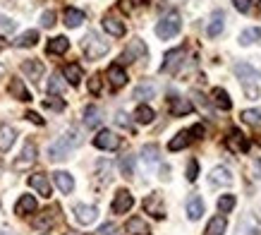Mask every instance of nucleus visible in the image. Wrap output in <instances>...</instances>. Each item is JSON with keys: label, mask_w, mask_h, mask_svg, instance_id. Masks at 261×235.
<instances>
[{"label": "nucleus", "mask_w": 261, "mask_h": 235, "mask_svg": "<svg viewBox=\"0 0 261 235\" xmlns=\"http://www.w3.org/2000/svg\"><path fill=\"white\" fill-rule=\"evenodd\" d=\"M94 147L96 149H106V151H115L120 147V137L111 130H101L94 137Z\"/></svg>", "instance_id": "7"}, {"label": "nucleus", "mask_w": 261, "mask_h": 235, "mask_svg": "<svg viewBox=\"0 0 261 235\" xmlns=\"http://www.w3.org/2000/svg\"><path fill=\"white\" fill-rule=\"evenodd\" d=\"M24 118H27V120H32L34 125H43V118H41L39 113H34V110H29V113H27Z\"/></svg>", "instance_id": "51"}, {"label": "nucleus", "mask_w": 261, "mask_h": 235, "mask_svg": "<svg viewBox=\"0 0 261 235\" xmlns=\"http://www.w3.org/2000/svg\"><path fill=\"white\" fill-rule=\"evenodd\" d=\"M53 182H56V187L63 192V195H70L72 190H74V178H72L67 171H56L53 173Z\"/></svg>", "instance_id": "19"}, {"label": "nucleus", "mask_w": 261, "mask_h": 235, "mask_svg": "<svg viewBox=\"0 0 261 235\" xmlns=\"http://www.w3.org/2000/svg\"><path fill=\"white\" fill-rule=\"evenodd\" d=\"M125 230L129 235H151V228H149V223L144 219H139V216H135V219H129L125 223Z\"/></svg>", "instance_id": "26"}, {"label": "nucleus", "mask_w": 261, "mask_h": 235, "mask_svg": "<svg viewBox=\"0 0 261 235\" xmlns=\"http://www.w3.org/2000/svg\"><path fill=\"white\" fill-rule=\"evenodd\" d=\"M65 235H84V233H80V230H67Z\"/></svg>", "instance_id": "57"}, {"label": "nucleus", "mask_w": 261, "mask_h": 235, "mask_svg": "<svg viewBox=\"0 0 261 235\" xmlns=\"http://www.w3.org/2000/svg\"><path fill=\"white\" fill-rule=\"evenodd\" d=\"M232 173L228 171V168H223V166H216L214 171H211V175H208V182L214 185V187H218V185H223V187H228V185H232Z\"/></svg>", "instance_id": "13"}, {"label": "nucleus", "mask_w": 261, "mask_h": 235, "mask_svg": "<svg viewBox=\"0 0 261 235\" xmlns=\"http://www.w3.org/2000/svg\"><path fill=\"white\" fill-rule=\"evenodd\" d=\"M211 101H214L216 108H221V110H230L232 108V101H230V96L225 89H221V86H216L214 91H211Z\"/></svg>", "instance_id": "27"}, {"label": "nucleus", "mask_w": 261, "mask_h": 235, "mask_svg": "<svg viewBox=\"0 0 261 235\" xmlns=\"http://www.w3.org/2000/svg\"><path fill=\"white\" fill-rule=\"evenodd\" d=\"M82 77H84V72H82V67H80L77 63H67V65L63 67V79L67 82V84L80 86Z\"/></svg>", "instance_id": "21"}, {"label": "nucleus", "mask_w": 261, "mask_h": 235, "mask_svg": "<svg viewBox=\"0 0 261 235\" xmlns=\"http://www.w3.org/2000/svg\"><path fill=\"white\" fill-rule=\"evenodd\" d=\"M149 55V48H146V43H144L142 39H132L129 43H127V48L122 51V55H120V63H137V60H144Z\"/></svg>", "instance_id": "4"}, {"label": "nucleus", "mask_w": 261, "mask_h": 235, "mask_svg": "<svg viewBox=\"0 0 261 235\" xmlns=\"http://www.w3.org/2000/svg\"><path fill=\"white\" fill-rule=\"evenodd\" d=\"M182 58H185V48L168 51L166 58H163V65H161V72H175L182 65Z\"/></svg>", "instance_id": "11"}, {"label": "nucleus", "mask_w": 261, "mask_h": 235, "mask_svg": "<svg viewBox=\"0 0 261 235\" xmlns=\"http://www.w3.org/2000/svg\"><path fill=\"white\" fill-rule=\"evenodd\" d=\"M115 123H118L120 127H132V125H129V120H127L125 113H118V118H115Z\"/></svg>", "instance_id": "52"}, {"label": "nucleus", "mask_w": 261, "mask_h": 235, "mask_svg": "<svg viewBox=\"0 0 261 235\" xmlns=\"http://www.w3.org/2000/svg\"><path fill=\"white\" fill-rule=\"evenodd\" d=\"M29 185H32L36 192H39L41 197H50V182H48V175H43V173H34V175H29Z\"/></svg>", "instance_id": "18"}, {"label": "nucleus", "mask_w": 261, "mask_h": 235, "mask_svg": "<svg viewBox=\"0 0 261 235\" xmlns=\"http://www.w3.org/2000/svg\"><path fill=\"white\" fill-rule=\"evenodd\" d=\"M142 161L146 166L159 163V147H156V144H146V147H142Z\"/></svg>", "instance_id": "36"}, {"label": "nucleus", "mask_w": 261, "mask_h": 235, "mask_svg": "<svg viewBox=\"0 0 261 235\" xmlns=\"http://www.w3.org/2000/svg\"><path fill=\"white\" fill-rule=\"evenodd\" d=\"M3 75H5V67H3V65H0V77H3Z\"/></svg>", "instance_id": "59"}, {"label": "nucleus", "mask_w": 261, "mask_h": 235, "mask_svg": "<svg viewBox=\"0 0 261 235\" xmlns=\"http://www.w3.org/2000/svg\"><path fill=\"white\" fill-rule=\"evenodd\" d=\"M0 29H3V32H15V22H12L10 17L0 15Z\"/></svg>", "instance_id": "49"}, {"label": "nucleus", "mask_w": 261, "mask_h": 235, "mask_svg": "<svg viewBox=\"0 0 261 235\" xmlns=\"http://www.w3.org/2000/svg\"><path fill=\"white\" fill-rule=\"evenodd\" d=\"M50 55H63L70 51V41L65 39V36H56V39L48 41V48H46Z\"/></svg>", "instance_id": "30"}, {"label": "nucleus", "mask_w": 261, "mask_h": 235, "mask_svg": "<svg viewBox=\"0 0 261 235\" xmlns=\"http://www.w3.org/2000/svg\"><path fill=\"white\" fill-rule=\"evenodd\" d=\"M235 204H238V197L235 195H221V199H218V212L230 214L232 209H235Z\"/></svg>", "instance_id": "39"}, {"label": "nucleus", "mask_w": 261, "mask_h": 235, "mask_svg": "<svg viewBox=\"0 0 261 235\" xmlns=\"http://www.w3.org/2000/svg\"><path fill=\"white\" fill-rule=\"evenodd\" d=\"M168 106H170V113H173L175 118H180V115H190L192 110H194V106H192L190 99H180V96H170V101H168Z\"/></svg>", "instance_id": "15"}, {"label": "nucleus", "mask_w": 261, "mask_h": 235, "mask_svg": "<svg viewBox=\"0 0 261 235\" xmlns=\"http://www.w3.org/2000/svg\"><path fill=\"white\" fill-rule=\"evenodd\" d=\"M0 235H17V233H12V230H0Z\"/></svg>", "instance_id": "58"}, {"label": "nucleus", "mask_w": 261, "mask_h": 235, "mask_svg": "<svg viewBox=\"0 0 261 235\" xmlns=\"http://www.w3.org/2000/svg\"><path fill=\"white\" fill-rule=\"evenodd\" d=\"M120 8L125 12H132V0H120Z\"/></svg>", "instance_id": "55"}, {"label": "nucleus", "mask_w": 261, "mask_h": 235, "mask_svg": "<svg viewBox=\"0 0 261 235\" xmlns=\"http://www.w3.org/2000/svg\"><path fill=\"white\" fill-rule=\"evenodd\" d=\"M225 228H228L225 216H214V219L208 221V226H206L204 235H223V233H225Z\"/></svg>", "instance_id": "31"}, {"label": "nucleus", "mask_w": 261, "mask_h": 235, "mask_svg": "<svg viewBox=\"0 0 261 235\" xmlns=\"http://www.w3.org/2000/svg\"><path fill=\"white\" fill-rule=\"evenodd\" d=\"M232 5H235V10L238 12H252V0H232Z\"/></svg>", "instance_id": "47"}, {"label": "nucleus", "mask_w": 261, "mask_h": 235, "mask_svg": "<svg viewBox=\"0 0 261 235\" xmlns=\"http://www.w3.org/2000/svg\"><path fill=\"white\" fill-rule=\"evenodd\" d=\"M3 46H5V41H3V36H0V48H3Z\"/></svg>", "instance_id": "60"}, {"label": "nucleus", "mask_w": 261, "mask_h": 235, "mask_svg": "<svg viewBox=\"0 0 261 235\" xmlns=\"http://www.w3.org/2000/svg\"><path fill=\"white\" fill-rule=\"evenodd\" d=\"M156 96V86L153 84H139L135 89V99H139V101H146V99H153Z\"/></svg>", "instance_id": "40"}, {"label": "nucleus", "mask_w": 261, "mask_h": 235, "mask_svg": "<svg viewBox=\"0 0 261 235\" xmlns=\"http://www.w3.org/2000/svg\"><path fill=\"white\" fill-rule=\"evenodd\" d=\"M74 219H77V223H82V226H91V223L98 219V209H96L94 204H77V206H74Z\"/></svg>", "instance_id": "9"}, {"label": "nucleus", "mask_w": 261, "mask_h": 235, "mask_svg": "<svg viewBox=\"0 0 261 235\" xmlns=\"http://www.w3.org/2000/svg\"><path fill=\"white\" fill-rule=\"evenodd\" d=\"M256 41L261 43V29L259 27H249V29H245V32L240 34V43H242V46H249V43H256Z\"/></svg>", "instance_id": "35"}, {"label": "nucleus", "mask_w": 261, "mask_h": 235, "mask_svg": "<svg viewBox=\"0 0 261 235\" xmlns=\"http://www.w3.org/2000/svg\"><path fill=\"white\" fill-rule=\"evenodd\" d=\"M17 139V130L10 125H3L0 127V151H8Z\"/></svg>", "instance_id": "29"}, {"label": "nucleus", "mask_w": 261, "mask_h": 235, "mask_svg": "<svg viewBox=\"0 0 261 235\" xmlns=\"http://www.w3.org/2000/svg\"><path fill=\"white\" fill-rule=\"evenodd\" d=\"M65 86H67V82H65L63 77H60V72H56L53 77L48 79V94L50 96H58L65 91Z\"/></svg>", "instance_id": "34"}, {"label": "nucleus", "mask_w": 261, "mask_h": 235, "mask_svg": "<svg viewBox=\"0 0 261 235\" xmlns=\"http://www.w3.org/2000/svg\"><path fill=\"white\" fill-rule=\"evenodd\" d=\"M144 212L151 214L153 219H166V204H163V197L161 195H149L144 199Z\"/></svg>", "instance_id": "8"}, {"label": "nucleus", "mask_w": 261, "mask_h": 235, "mask_svg": "<svg viewBox=\"0 0 261 235\" xmlns=\"http://www.w3.org/2000/svg\"><path fill=\"white\" fill-rule=\"evenodd\" d=\"M182 29V19L177 12H168L163 19H161L159 24H156V36L159 39H173V36H177Z\"/></svg>", "instance_id": "3"}, {"label": "nucleus", "mask_w": 261, "mask_h": 235, "mask_svg": "<svg viewBox=\"0 0 261 235\" xmlns=\"http://www.w3.org/2000/svg\"><path fill=\"white\" fill-rule=\"evenodd\" d=\"M111 171H113V166L108 163V161H101V163H98V175H101V185H108V182H111Z\"/></svg>", "instance_id": "43"}, {"label": "nucleus", "mask_w": 261, "mask_h": 235, "mask_svg": "<svg viewBox=\"0 0 261 235\" xmlns=\"http://www.w3.org/2000/svg\"><path fill=\"white\" fill-rule=\"evenodd\" d=\"M223 144H225V149L232 151V154H247V151H249V147H252V142L247 139L240 130H230Z\"/></svg>", "instance_id": "5"}, {"label": "nucleus", "mask_w": 261, "mask_h": 235, "mask_svg": "<svg viewBox=\"0 0 261 235\" xmlns=\"http://www.w3.org/2000/svg\"><path fill=\"white\" fill-rule=\"evenodd\" d=\"M82 51H84V55H87L89 60H98V58H103V55L111 51V43L106 39H101L96 32H89L84 36V41H82Z\"/></svg>", "instance_id": "2"}, {"label": "nucleus", "mask_w": 261, "mask_h": 235, "mask_svg": "<svg viewBox=\"0 0 261 235\" xmlns=\"http://www.w3.org/2000/svg\"><path fill=\"white\" fill-rule=\"evenodd\" d=\"M242 230H245V235H256L259 233V221L254 219L252 214H247L245 221H242Z\"/></svg>", "instance_id": "41"}, {"label": "nucleus", "mask_w": 261, "mask_h": 235, "mask_svg": "<svg viewBox=\"0 0 261 235\" xmlns=\"http://www.w3.org/2000/svg\"><path fill=\"white\" fill-rule=\"evenodd\" d=\"M84 125H87L89 130H94V127L101 125V110H98V106H87V108H84Z\"/></svg>", "instance_id": "32"}, {"label": "nucleus", "mask_w": 261, "mask_h": 235, "mask_svg": "<svg viewBox=\"0 0 261 235\" xmlns=\"http://www.w3.org/2000/svg\"><path fill=\"white\" fill-rule=\"evenodd\" d=\"M58 206H50V209H46V212H41V216H36L34 219V228H41V230H48V228L56 226L58 221Z\"/></svg>", "instance_id": "12"}, {"label": "nucleus", "mask_w": 261, "mask_h": 235, "mask_svg": "<svg viewBox=\"0 0 261 235\" xmlns=\"http://www.w3.org/2000/svg\"><path fill=\"white\" fill-rule=\"evenodd\" d=\"M190 132H192V137H204V125H194Z\"/></svg>", "instance_id": "54"}, {"label": "nucleus", "mask_w": 261, "mask_h": 235, "mask_svg": "<svg viewBox=\"0 0 261 235\" xmlns=\"http://www.w3.org/2000/svg\"><path fill=\"white\" fill-rule=\"evenodd\" d=\"M192 139H194V137H192L190 130H182V132H177L173 139L168 142V149H170V151H180V149H185V147H190Z\"/></svg>", "instance_id": "28"}, {"label": "nucleus", "mask_w": 261, "mask_h": 235, "mask_svg": "<svg viewBox=\"0 0 261 235\" xmlns=\"http://www.w3.org/2000/svg\"><path fill=\"white\" fill-rule=\"evenodd\" d=\"M36 206H39V204H36V199H34L32 195H22L19 202L15 204V214L17 216H29V214L36 212Z\"/></svg>", "instance_id": "22"}, {"label": "nucleus", "mask_w": 261, "mask_h": 235, "mask_svg": "<svg viewBox=\"0 0 261 235\" xmlns=\"http://www.w3.org/2000/svg\"><path fill=\"white\" fill-rule=\"evenodd\" d=\"M43 106L50 110H65V101L63 99H58V96H48L46 101H43Z\"/></svg>", "instance_id": "44"}, {"label": "nucleus", "mask_w": 261, "mask_h": 235, "mask_svg": "<svg viewBox=\"0 0 261 235\" xmlns=\"http://www.w3.org/2000/svg\"><path fill=\"white\" fill-rule=\"evenodd\" d=\"M113 230H115V226H113V223H106V226H101V230H98V233H101V235H113Z\"/></svg>", "instance_id": "53"}, {"label": "nucleus", "mask_w": 261, "mask_h": 235, "mask_svg": "<svg viewBox=\"0 0 261 235\" xmlns=\"http://www.w3.org/2000/svg\"><path fill=\"white\" fill-rule=\"evenodd\" d=\"M108 79H111V86L113 89H122V86L127 84V72H125V67L122 65H111L108 67Z\"/></svg>", "instance_id": "20"}, {"label": "nucleus", "mask_w": 261, "mask_h": 235, "mask_svg": "<svg viewBox=\"0 0 261 235\" xmlns=\"http://www.w3.org/2000/svg\"><path fill=\"white\" fill-rule=\"evenodd\" d=\"M89 91L91 94H101V75H94V77L89 79Z\"/></svg>", "instance_id": "48"}, {"label": "nucleus", "mask_w": 261, "mask_h": 235, "mask_svg": "<svg viewBox=\"0 0 261 235\" xmlns=\"http://www.w3.org/2000/svg\"><path fill=\"white\" fill-rule=\"evenodd\" d=\"M153 118H156V113H153L149 106H139V108L135 110V120H137V123H142V125L153 123Z\"/></svg>", "instance_id": "37"}, {"label": "nucleus", "mask_w": 261, "mask_h": 235, "mask_svg": "<svg viewBox=\"0 0 261 235\" xmlns=\"http://www.w3.org/2000/svg\"><path fill=\"white\" fill-rule=\"evenodd\" d=\"M103 29L111 34V36H125V22H120L118 17H113V15H106L103 17Z\"/></svg>", "instance_id": "23"}, {"label": "nucleus", "mask_w": 261, "mask_h": 235, "mask_svg": "<svg viewBox=\"0 0 261 235\" xmlns=\"http://www.w3.org/2000/svg\"><path fill=\"white\" fill-rule=\"evenodd\" d=\"M223 29H225V15H223V10H214V15H211V22L206 27V34L216 39V36H221Z\"/></svg>", "instance_id": "16"}, {"label": "nucleus", "mask_w": 261, "mask_h": 235, "mask_svg": "<svg viewBox=\"0 0 261 235\" xmlns=\"http://www.w3.org/2000/svg\"><path fill=\"white\" fill-rule=\"evenodd\" d=\"M82 144V137L77 130H70V132H65L60 139H56L50 147H48V158L50 161H65V158H70L72 149H77Z\"/></svg>", "instance_id": "1"}, {"label": "nucleus", "mask_w": 261, "mask_h": 235, "mask_svg": "<svg viewBox=\"0 0 261 235\" xmlns=\"http://www.w3.org/2000/svg\"><path fill=\"white\" fill-rule=\"evenodd\" d=\"M36 41H39V32H36V29H29V32H24L22 36H17L15 46L17 48H32V46H36Z\"/></svg>", "instance_id": "33"}, {"label": "nucleus", "mask_w": 261, "mask_h": 235, "mask_svg": "<svg viewBox=\"0 0 261 235\" xmlns=\"http://www.w3.org/2000/svg\"><path fill=\"white\" fill-rule=\"evenodd\" d=\"M245 94L249 96V99H259V86L249 84V82H245Z\"/></svg>", "instance_id": "50"}, {"label": "nucleus", "mask_w": 261, "mask_h": 235, "mask_svg": "<svg viewBox=\"0 0 261 235\" xmlns=\"http://www.w3.org/2000/svg\"><path fill=\"white\" fill-rule=\"evenodd\" d=\"M199 178V163H197V158H192L190 163H187V180L194 182Z\"/></svg>", "instance_id": "45"}, {"label": "nucleus", "mask_w": 261, "mask_h": 235, "mask_svg": "<svg viewBox=\"0 0 261 235\" xmlns=\"http://www.w3.org/2000/svg\"><path fill=\"white\" fill-rule=\"evenodd\" d=\"M254 171H256V175L261 178V158H256V161H254Z\"/></svg>", "instance_id": "56"}, {"label": "nucleus", "mask_w": 261, "mask_h": 235, "mask_svg": "<svg viewBox=\"0 0 261 235\" xmlns=\"http://www.w3.org/2000/svg\"><path fill=\"white\" fill-rule=\"evenodd\" d=\"M34 163H36V144H34V142H27L22 154H19V158H15L12 168H15V171H27V168Z\"/></svg>", "instance_id": "6"}, {"label": "nucleus", "mask_w": 261, "mask_h": 235, "mask_svg": "<svg viewBox=\"0 0 261 235\" xmlns=\"http://www.w3.org/2000/svg\"><path fill=\"white\" fill-rule=\"evenodd\" d=\"M8 91L12 99H17V101H32V94H29V89L24 86V82L19 77H12L10 79V86Z\"/></svg>", "instance_id": "17"}, {"label": "nucleus", "mask_w": 261, "mask_h": 235, "mask_svg": "<svg viewBox=\"0 0 261 235\" xmlns=\"http://www.w3.org/2000/svg\"><path fill=\"white\" fill-rule=\"evenodd\" d=\"M201 214H204V199L197 195H192L187 199V219L190 221H199L201 219Z\"/></svg>", "instance_id": "25"}, {"label": "nucleus", "mask_w": 261, "mask_h": 235, "mask_svg": "<svg viewBox=\"0 0 261 235\" xmlns=\"http://www.w3.org/2000/svg\"><path fill=\"white\" fill-rule=\"evenodd\" d=\"M120 171L125 178H132L135 175V156H122L120 158Z\"/></svg>", "instance_id": "42"}, {"label": "nucleus", "mask_w": 261, "mask_h": 235, "mask_svg": "<svg viewBox=\"0 0 261 235\" xmlns=\"http://www.w3.org/2000/svg\"><path fill=\"white\" fill-rule=\"evenodd\" d=\"M63 19H65V27H70V29H77V27H80V24L87 19V15H84L82 10H77V8H65Z\"/></svg>", "instance_id": "24"}, {"label": "nucleus", "mask_w": 261, "mask_h": 235, "mask_svg": "<svg viewBox=\"0 0 261 235\" xmlns=\"http://www.w3.org/2000/svg\"><path fill=\"white\" fill-rule=\"evenodd\" d=\"M135 204V197L129 190H118V195L113 199V214H127Z\"/></svg>", "instance_id": "10"}, {"label": "nucleus", "mask_w": 261, "mask_h": 235, "mask_svg": "<svg viewBox=\"0 0 261 235\" xmlns=\"http://www.w3.org/2000/svg\"><path fill=\"white\" fill-rule=\"evenodd\" d=\"M242 120H245L247 125H254V127H259L261 125V108H247L242 110Z\"/></svg>", "instance_id": "38"}, {"label": "nucleus", "mask_w": 261, "mask_h": 235, "mask_svg": "<svg viewBox=\"0 0 261 235\" xmlns=\"http://www.w3.org/2000/svg\"><path fill=\"white\" fill-rule=\"evenodd\" d=\"M56 24V12L53 10H46L43 15H41V27H46V29H50Z\"/></svg>", "instance_id": "46"}, {"label": "nucleus", "mask_w": 261, "mask_h": 235, "mask_svg": "<svg viewBox=\"0 0 261 235\" xmlns=\"http://www.w3.org/2000/svg\"><path fill=\"white\" fill-rule=\"evenodd\" d=\"M22 72L32 79V82H41V77H43L46 67H43V63H41V60L32 58V60H24V63H22Z\"/></svg>", "instance_id": "14"}]
</instances>
